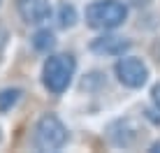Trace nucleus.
Masks as SVG:
<instances>
[{
  "mask_svg": "<svg viewBox=\"0 0 160 153\" xmlns=\"http://www.w3.org/2000/svg\"><path fill=\"white\" fill-rule=\"evenodd\" d=\"M74 58L70 53H56V56H49L47 63L42 67V81L47 86L49 93L53 95H60V93L68 91L70 81L74 76Z\"/></svg>",
  "mask_w": 160,
  "mask_h": 153,
  "instance_id": "1",
  "label": "nucleus"
},
{
  "mask_svg": "<svg viewBox=\"0 0 160 153\" xmlns=\"http://www.w3.org/2000/svg\"><path fill=\"white\" fill-rule=\"evenodd\" d=\"M128 16V7L121 0H95L86 7V21L95 30H114Z\"/></svg>",
  "mask_w": 160,
  "mask_h": 153,
  "instance_id": "2",
  "label": "nucleus"
},
{
  "mask_svg": "<svg viewBox=\"0 0 160 153\" xmlns=\"http://www.w3.org/2000/svg\"><path fill=\"white\" fill-rule=\"evenodd\" d=\"M68 141V128L63 125L58 116L47 114L37 121L35 128V144L40 151H58Z\"/></svg>",
  "mask_w": 160,
  "mask_h": 153,
  "instance_id": "3",
  "label": "nucleus"
},
{
  "mask_svg": "<svg viewBox=\"0 0 160 153\" xmlns=\"http://www.w3.org/2000/svg\"><path fill=\"white\" fill-rule=\"evenodd\" d=\"M116 76H118V81L123 86H128V88H142V86L146 84V79H148V70H146V65L139 61V58H121V61L116 63Z\"/></svg>",
  "mask_w": 160,
  "mask_h": 153,
  "instance_id": "4",
  "label": "nucleus"
},
{
  "mask_svg": "<svg viewBox=\"0 0 160 153\" xmlns=\"http://www.w3.org/2000/svg\"><path fill=\"white\" fill-rule=\"evenodd\" d=\"M16 9H19L21 19L30 26L44 23L51 16V5L49 0H16Z\"/></svg>",
  "mask_w": 160,
  "mask_h": 153,
  "instance_id": "5",
  "label": "nucleus"
},
{
  "mask_svg": "<svg viewBox=\"0 0 160 153\" xmlns=\"http://www.w3.org/2000/svg\"><path fill=\"white\" fill-rule=\"evenodd\" d=\"M128 49H130V40L116 35H102L91 42V51L100 53V56H123Z\"/></svg>",
  "mask_w": 160,
  "mask_h": 153,
  "instance_id": "6",
  "label": "nucleus"
},
{
  "mask_svg": "<svg viewBox=\"0 0 160 153\" xmlns=\"http://www.w3.org/2000/svg\"><path fill=\"white\" fill-rule=\"evenodd\" d=\"M32 47H35L40 53H49L53 47H56V37H53L51 30H40V32L32 35Z\"/></svg>",
  "mask_w": 160,
  "mask_h": 153,
  "instance_id": "7",
  "label": "nucleus"
},
{
  "mask_svg": "<svg viewBox=\"0 0 160 153\" xmlns=\"http://www.w3.org/2000/svg\"><path fill=\"white\" fill-rule=\"evenodd\" d=\"M21 97L19 88H7V91H0V111H9Z\"/></svg>",
  "mask_w": 160,
  "mask_h": 153,
  "instance_id": "8",
  "label": "nucleus"
},
{
  "mask_svg": "<svg viewBox=\"0 0 160 153\" xmlns=\"http://www.w3.org/2000/svg\"><path fill=\"white\" fill-rule=\"evenodd\" d=\"M74 21H77L74 7L72 5H63V7H60V26H63V28H70V26H74Z\"/></svg>",
  "mask_w": 160,
  "mask_h": 153,
  "instance_id": "9",
  "label": "nucleus"
},
{
  "mask_svg": "<svg viewBox=\"0 0 160 153\" xmlns=\"http://www.w3.org/2000/svg\"><path fill=\"white\" fill-rule=\"evenodd\" d=\"M151 97H153V105H156L160 109V84L153 86V91H151Z\"/></svg>",
  "mask_w": 160,
  "mask_h": 153,
  "instance_id": "10",
  "label": "nucleus"
},
{
  "mask_svg": "<svg viewBox=\"0 0 160 153\" xmlns=\"http://www.w3.org/2000/svg\"><path fill=\"white\" fill-rule=\"evenodd\" d=\"M5 40H7V32H5V28H2V26H0V49H2Z\"/></svg>",
  "mask_w": 160,
  "mask_h": 153,
  "instance_id": "11",
  "label": "nucleus"
},
{
  "mask_svg": "<svg viewBox=\"0 0 160 153\" xmlns=\"http://www.w3.org/2000/svg\"><path fill=\"white\" fill-rule=\"evenodd\" d=\"M146 116L151 118L153 123H160V116H156V111H146Z\"/></svg>",
  "mask_w": 160,
  "mask_h": 153,
  "instance_id": "12",
  "label": "nucleus"
},
{
  "mask_svg": "<svg viewBox=\"0 0 160 153\" xmlns=\"http://www.w3.org/2000/svg\"><path fill=\"white\" fill-rule=\"evenodd\" d=\"M151 153H160V141H156V144H151V149H148Z\"/></svg>",
  "mask_w": 160,
  "mask_h": 153,
  "instance_id": "13",
  "label": "nucleus"
}]
</instances>
